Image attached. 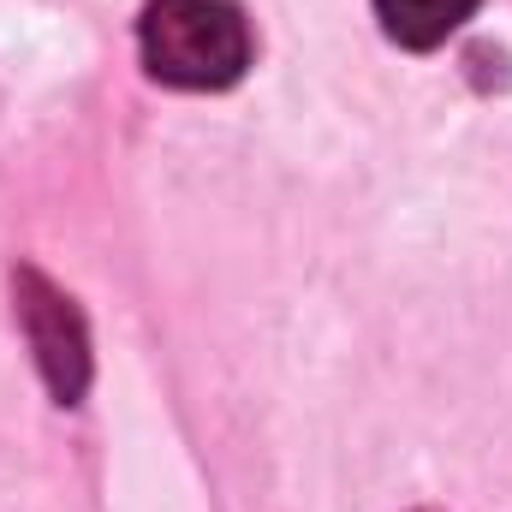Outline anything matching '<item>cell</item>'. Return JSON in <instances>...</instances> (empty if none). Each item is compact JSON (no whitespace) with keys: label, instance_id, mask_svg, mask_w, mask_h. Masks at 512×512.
<instances>
[{"label":"cell","instance_id":"cell-1","mask_svg":"<svg viewBox=\"0 0 512 512\" xmlns=\"http://www.w3.org/2000/svg\"><path fill=\"white\" fill-rule=\"evenodd\" d=\"M137 48L149 78L173 90H227L251 66V24L233 0H149Z\"/></svg>","mask_w":512,"mask_h":512},{"label":"cell","instance_id":"cell-2","mask_svg":"<svg viewBox=\"0 0 512 512\" xmlns=\"http://www.w3.org/2000/svg\"><path fill=\"white\" fill-rule=\"evenodd\" d=\"M18 316H24V334L36 346V364L54 387L60 405H78V393L90 382V340H84V322L72 310L66 292H54L36 268H18Z\"/></svg>","mask_w":512,"mask_h":512},{"label":"cell","instance_id":"cell-3","mask_svg":"<svg viewBox=\"0 0 512 512\" xmlns=\"http://www.w3.org/2000/svg\"><path fill=\"white\" fill-rule=\"evenodd\" d=\"M477 12V0H376V18L399 48H441L465 18Z\"/></svg>","mask_w":512,"mask_h":512}]
</instances>
